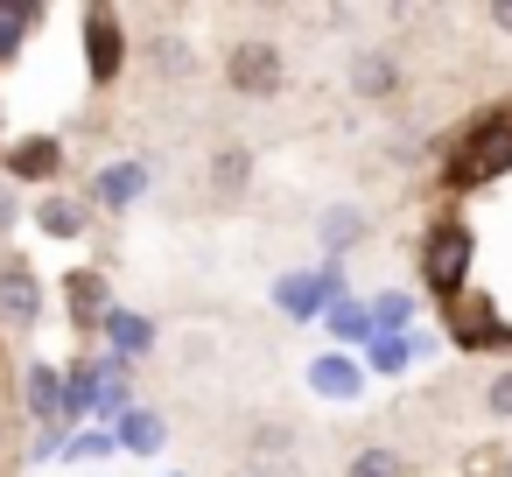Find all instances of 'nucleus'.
<instances>
[{"label":"nucleus","instance_id":"nucleus-1","mask_svg":"<svg viewBox=\"0 0 512 477\" xmlns=\"http://www.w3.org/2000/svg\"><path fill=\"white\" fill-rule=\"evenodd\" d=\"M498 176H512V99L491 106L477 127H463V141H456V155H449V183H456V190H484V183H498Z\"/></svg>","mask_w":512,"mask_h":477},{"label":"nucleus","instance_id":"nucleus-2","mask_svg":"<svg viewBox=\"0 0 512 477\" xmlns=\"http://www.w3.org/2000/svg\"><path fill=\"white\" fill-rule=\"evenodd\" d=\"M344 302V260H323V267H295L274 281V309L288 323H323V309Z\"/></svg>","mask_w":512,"mask_h":477},{"label":"nucleus","instance_id":"nucleus-3","mask_svg":"<svg viewBox=\"0 0 512 477\" xmlns=\"http://www.w3.org/2000/svg\"><path fill=\"white\" fill-rule=\"evenodd\" d=\"M470 253H477V239H470V225H463V218L428 225V239H421V274H428V288H435L442 302H449V295H463Z\"/></svg>","mask_w":512,"mask_h":477},{"label":"nucleus","instance_id":"nucleus-4","mask_svg":"<svg viewBox=\"0 0 512 477\" xmlns=\"http://www.w3.org/2000/svg\"><path fill=\"white\" fill-rule=\"evenodd\" d=\"M281 78H288L281 43L253 36V43H232V50H225V85H232V92H246V99H274Z\"/></svg>","mask_w":512,"mask_h":477},{"label":"nucleus","instance_id":"nucleus-5","mask_svg":"<svg viewBox=\"0 0 512 477\" xmlns=\"http://www.w3.org/2000/svg\"><path fill=\"white\" fill-rule=\"evenodd\" d=\"M0 323H8V330H36L43 323V274L22 253L0 260Z\"/></svg>","mask_w":512,"mask_h":477},{"label":"nucleus","instance_id":"nucleus-6","mask_svg":"<svg viewBox=\"0 0 512 477\" xmlns=\"http://www.w3.org/2000/svg\"><path fill=\"white\" fill-rule=\"evenodd\" d=\"M120 64H127L120 15H113V8H85V71H92V85H113Z\"/></svg>","mask_w":512,"mask_h":477},{"label":"nucleus","instance_id":"nucleus-7","mask_svg":"<svg viewBox=\"0 0 512 477\" xmlns=\"http://www.w3.org/2000/svg\"><path fill=\"white\" fill-rule=\"evenodd\" d=\"M148 183H155V169H148L141 155H127V162H106V169L92 176V197H85V204H99V211H134V204L148 197Z\"/></svg>","mask_w":512,"mask_h":477},{"label":"nucleus","instance_id":"nucleus-8","mask_svg":"<svg viewBox=\"0 0 512 477\" xmlns=\"http://www.w3.org/2000/svg\"><path fill=\"white\" fill-rule=\"evenodd\" d=\"M99 337H106V351H113L120 365H134V358H148V351H155V337H162V330H155V316H148V309L113 302V309H106V323H99Z\"/></svg>","mask_w":512,"mask_h":477},{"label":"nucleus","instance_id":"nucleus-9","mask_svg":"<svg viewBox=\"0 0 512 477\" xmlns=\"http://www.w3.org/2000/svg\"><path fill=\"white\" fill-rule=\"evenodd\" d=\"M64 309H71V330H99L106 323V309H113V288H106V274L99 267H71L64 274Z\"/></svg>","mask_w":512,"mask_h":477},{"label":"nucleus","instance_id":"nucleus-10","mask_svg":"<svg viewBox=\"0 0 512 477\" xmlns=\"http://www.w3.org/2000/svg\"><path fill=\"white\" fill-rule=\"evenodd\" d=\"M57 169H64V141L57 134H29V141L8 148V176L15 183H57Z\"/></svg>","mask_w":512,"mask_h":477},{"label":"nucleus","instance_id":"nucleus-11","mask_svg":"<svg viewBox=\"0 0 512 477\" xmlns=\"http://www.w3.org/2000/svg\"><path fill=\"white\" fill-rule=\"evenodd\" d=\"M393 85H400V64H393L386 43L351 50V92H358V99H393Z\"/></svg>","mask_w":512,"mask_h":477},{"label":"nucleus","instance_id":"nucleus-12","mask_svg":"<svg viewBox=\"0 0 512 477\" xmlns=\"http://www.w3.org/2000/svg\"><path fill=\"white\" fill-rule=\"evenodd\" d=\"M309 386L323 400H358L365 393V365L351 351H323V358H309Z\"/></svg>","mask_w":512,"mask_h":477},{"label":"nucleus","instance_id":"nucleus-13","mask_svg":"<svg viewBox=\"0 0 512 477\" xmlns=\"http://www.w3.org/2000/svg\"><path fill=\"white\" fill-rule=\"evenodd\" d=\"M162 442H169V421L155 407H127L113 421V449H127V456H162Z\"/></svg>","mask_w":512,"mask_h":477},{"label":"nucleus","instance_id":"nucleus-14","mask_svg":"<svg viewBox=\"0 0 512 477\" xmlns=\"http://www.w3.org/2000/svg\"><path fill=\"white\" fill-rule=\"evenodd\" d=\"M365 232H372V218H365L358 204H330V211L316 218V239H323L330 260H344L351 246H365Z\"/></svg>","mask_w":512,"mask_h":477},{"label":"nucleus","instance_id":"nucleus-15","mask_svg":"<svg viewBox=\"0 0 512 477\" xmlns=\"http://www.w3.org/2000/svg\"><path fill=\"white\" fill-rule=\"evenodd\" d=\"M36 225H43L50 239H85V232H92V204H85V197L50 190V197L36 204Z\"/></svg>","mask_w":512,"mask_h":477},{"label":"nucleus","instance_id":"nucleus-16","mask_svg":"<svg viewBox=\"0 0 512 477\" xmlns=\"http://www.w3.org/2000/svg\"><path fill=\"white\" fill-rule=\"evenodd\" d=\"M323 330H330V337H337V344H344V351H351V344H358V351H365V344H372V337H379V330H372V309H365V302H351V295H344V302H330V309H323Z\"/></svg>","mask_w":512,"mask_h":477},{"label":"nucleus","instance_id":"nucleus-17","mask_svg":"<svg viewBox=\"0 0 512 477\" xmlns=\"http://www.w3.org/2000/svg\"><path fill=\"white\" fill-rule=\"evenodd\" d=\"M57 386H64V379H57V365H50V358H36V365L22 372V407H29L43 428L57 421Z\"/></svg>","mask_w":512,"mask_h":477},{"label":"nucleus","instance_id":"nucleus-18","mask_svg":"<svg viewBox=\"0 0 512 477\" xmlns=\"http://www.w3.org/2000/svg\"><path fill=\"white\" fill-rule=\"evenodd\" d=\"M246 183H253V155H246V148H218V155H211V190H218V197H239Z\"/></svg>","mask_w":512,"mask_h":477},{"label":"nucleus","instance_id":"nucleus-19","mask_svg":"<svg viewBox=\"0 0 512 477\" xmlns=\"http://www.w3.org/2000/svg\"><path fill=\"white\" fill-rule=\"evenodd\" d=\"M344 477H407V456H400L393 442H365V449L344 463Z\"/></svg>","mask_w":512,"mask_h":477},{"label":"nucleus","instance_id":"nucleus-20","mask_svg":"<svg viewBox=\"0 0 512 477\" xmlns=\"http://www.w3.org/2000/svg\"><path fill=\"white\" fill-rule=\"evenodd\" d=\"M148 64H155L162 78H190V71H197V50H190L183 36H155V43H148Z\"/></svg>","mask_w":512,"mask_h":477},{"label":"nucleus","instance_id":"nucleus-21","mask_svg":"<svg viewBox=\"0 0 512 477\" xmlns=\"http://www.w3.org/2000/svg\"><path fill=\"white\" fill-rule=\"evenodd\" d=\"M64 456H71V463H106V456H113V428H106V421H85V428H71Z\"/></svg>","mask_w":512,"mask_h":477},{"label":"nucleus","instance_id":"nucleus-22","mask_svg":"<svg viewBox=\"0 0 512 477\" xmlns=\"http://www.w3.org/2000/svg\"><path fill=\"white\" fill-rule=\"evenodd\" d=\"M365 365L372 372H407V337H372L365 344Z\"/></svg>","mask_w":512,"mask_h":477},{"label":"nucleus","instance_id":"nucleus-23","mask_svg":"<svg viewBox=\"0 0 512 477\" xmlns=\"http://www.w3.org/2000/svg\"><path fill=\"white\" fill-rule=\"evenodd\" d=\"M484 414H491V421H512V365L491 372V386H484Z\"/></svg>","mask_w":512,"mask_h":477},{"label":"nucleus","instance_id":"nucleus-24","mask_svg":"<svg viewBox=\"0 0 512 477\" xmlns=\"http://www.w3.org/2000/svg\"><path fill=\"white\" fill-rule=\"evenodd\" d=\"M484 22H491L498 36H512V0H491V8H484Z\"/></svg>","mask_w":512,"mask_h":477},{"label":"nucleus","instance_id":"nucleus-25","mask_svg":"<svg viewBox=\"0 0 512 477\" xmlns=\"http://www.w3.org/2000/svg\"><path fill=\"white\" fill-rule=\"evenodd\" d=\"M15 218H22V204H15V190L0 183V232H15Z\"/></svg>","mask_w":512,"mask_h":477},{"label":"nucleus","instance_id":"nucleus-26","mask_svg":"<svg viewBox=\"0 0 512 477\" xmlns=\"http://www.w3.org/2000/svg\"><path fill=\"white\" fill-rule=\"evenodd\" d=\"M505 477H512V456H505Z\"/></svg>","mask_w":512,"mask_h":477}]
</instances>
